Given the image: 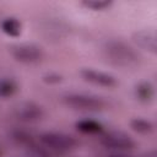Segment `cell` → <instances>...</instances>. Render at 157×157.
Here are the masks:
<instances>
[{"label": "cell", "instance_id": "6da1fadb", "mask_svg": "<svg viewBox=\"0 0 157 157\" xmlns=\"http://www.w3.org/2000/svg\"><path fill=\"white\" fill-rule=\"evenodd\" d=\"M102 50L105 60L118 67L132 69L136 67L141 60L139 53L131 45L119 39L107 40Z\"/></svg>", "mask_w": 157, "mask_h": 157}, {"label": "cell", "instance_id": "7a4b0ae2", "mask_svg": "<svg viewBox=\"0 0 157 157\" xmlns=\"http://www.w3.org/2000/svg\"><path fill=\"white\" fill-rule=\"evenodd\" d=\"M63 103L71 109L81 112H101L107 105L101 97L87 93H67L63 97Z\"/></svg>", "mask_w": 157, "mask_h": 157}, {"label": "cell", "instance_id": "3957f363", "mask_svg": "<svg viewBox=\"0 0 157 157\" xmlns=\"http://www.w3.org/2000/svg\"><path fill=\"white\" fill-rule=\"evenodd\" d=\"M9 53L12 59L20 64L32 65L42 61L44 58V52L40 45L36 43H16L9 47Z\"/></svg>", "mask_w": 157, "mask_h": 157}, {"label": "cell", "instance_id": "277c9868", "mask_svg": "<svg viewBox=\"0 0 157 157\" xmlns=\"http://www.w3.org/2000/svg\"><path fill=\"white\" fill-rule=\"evenodd\" d=\"M38 137L44 147L58 152H67L77 146V140L74 136L60 131H45Z\"/></svg>", "mask_w": 157, "mask_h": 157}, {"label": "cell", "instance_id": "5b68a950", "mask_svg": "<svg viewBox=\"0 0 157 157\" xmlns=\"http://www.w3.org/2000/svg\"><path fill=\"white\" fill-rule=\"evenodd\" d=\"M101 144L108 150L119 151V152L134 150L136 146L134 139L121 131H109L104 134L101 137Z\"/></svg>", "mask_w": 157, "mask_h": 157}, {"label": "cell", "instance_id": "8992f818", "mask_svg": "<svg viewBox=\"0 0 157 157\" xmlns=\"http://www.w3.org/2000/svg\"><path fill=\"white\" fill-rule=\"evenodd\" d=\"M13 115L22 123H37L43 118L44 110L39 104L26 101L18 103L13 108Z\"/></svg>", "mask_w": 157, "mask_h": 157}, {"label": "cell", "instance_id": "52a82bcc", "mask_svg": "<svg viewBox=\"0 0 157 157\" xmlns=\"http://www.w3.org/2000/svg\"><path fill=\"white\" fill-rule=\"evenodd\" d=\"M81 77L83 78V81L99 86V87H105V88H113L118 85L117 78L108 72L104 71H99V70H94L92 67H83L80 71Z\"/></svg>", "mask_w": 157, "mask_h": 157}, {"label": "cell", "instance_id": "ba28073f", "mask_svg": "<svg viewBox=\"0 0 157 157\" xmlns=\"http://www.w3.org/2000/svg\"><path fill=\"white\" fill-rule=\"evenodd\" d=\"M132 42L141 49L147 53L156 55L157 54V34L151 29H141L136 31L132 34Z\"/></svg>", "mask_w": 157, "mask_h": 157}, {"label": "cell", "instance_id": "9c48e42d", "mask_svg": "<svg viewBox=\"0 0 157 157\" xmlns=\"http://www.w3.org/2000/svg\"><path fill=\"white\" fill-rule=\"evenodd\" d=\"M136 99L141 103H150L155 98V86L150 81H141L134 88Z\"/></svg>", "mask_w": 157, "mask_h": 157}, {"label": "cell", "instance_id": "30bf717a", "mask_svg": "<svg viewBox=\"0 0 157 157\" xmlns=\"http://www.w3.org/2000/svg\"><path fill=\"white\" fill-rule=\"evenodd\" d=\"M0 29L2 33H5L9 37H20L22 32V23L21 21L15 16H9L1 20L0 22Z\"/></svg>", "mask_w": 157, "mask_h": 157}, {"label": "cell", "instance_id": "8fae6325", "mask_svg": "<svg viewBox=\"0 0 157 157\" xmlns=\"http://www.w3.org/2000/svg\"><path fill=\"white\" fill-rule=\"evenodd\" d=\"M75 128L82 132V134H88V135H96V134H101L104 130V126L102 123H99L98 120H93V119H82L75 123Z\"/></svg>", "mask_w": 157, "mask_h": 157}, {"label": "cell", "instance_id": "7c38bea8", "mask_svg": "<svg viewBox=\"0 0 157 157\" xmlns=\"http://www.w3.org/2000/svg\"><path fill=\"white\" fill-rule=\"evenodd\" d=\"M130 128L140 135H151L155 131L153 123L144 118H132L130 120Z\"/></svg>", "mask_w": 157, "mask_h": 157}, {"label": "cell", "instance_id": "4fadbf2b", "mask_svg": "<svg viewBox=\"0 0 157 157\" xmlns=\"http://www.w3.org/2000/svg\"><path fill=\"white\" fill-rule=\"evenodd\" d=\"M18 91V85L10 77L0 78V98H10Z\"/></svg>", "mask_w": 157, "mask_h": 157}, {"label": "cell", "instance_id": "5bb4252c", "mask_svg": "<svg viewBox=\"0 0 157 157\" xmlns=\"http://www.w3.org/2000/svg\"><path fill=\"white\" fill-rule=\"evenodd\" d=\"M11 139L13 140V142H16L17 145L20 146H26V147H32L34 144H33V139H32V135L28 134L27 131L25 130H20V129H15L11 131Z\"/></svg>", "mask_w": 157, "mask_h": 157}, {"label": "cell", "instance_id": "9a60e30c", "mask_svg": "<svg viewBox=\"0 0 157 157\" xmlns=\"http://www.w3.org/2000/svg\"><path fill=\"white\" fill-rule=\"evenodd\" d=\"M80 5L91 11H105L113 5V1L112 0H82L80 1Z\"/></svg>", "mask_w": 157, "mask_h": 157}, {"label": "cell", "instance_id": "2e32d148", "mask_svg": "<svg viewBox=\"0 0 157 157\" xmlns=\"http://www.w3.org/2000/svg\"><path fill=\"white\" fill-rule=\"evenodd\" d=\"M63 80H64L63 75L58 74V72H48V74L43 75V77H42V81L47 85H58Z\"/></svg>", "mask_w": 157, "mask_h": 157}, {"label": "cell", "instance_id": "e0dca14e", "mask_svg": "<svg viewBox=\"0 0 157 157\" xmlns=\"http://www.w3.org/2000/svg\"><path fill=\"white\" fill-rule=\"evenodd\" d=\"M109 157H132V156H129V155H124V153H114V155H110Z\"/></svg>", "mask_w": 157, "mask_h": 157}, {"label": "cell", "instance_id": "ac0fdd59", "mask_svg": "<svg viewBox=\"0 0 157 157\" xmlns=\"http://www.w3.org/2000/svg\"><path fill=\"white\" fill-rule=\"evenodd\" d=\"M0 155H1V146H0Z\"/></svg>", "mask_w": 157, "mask_h": 157}]
</instances>
